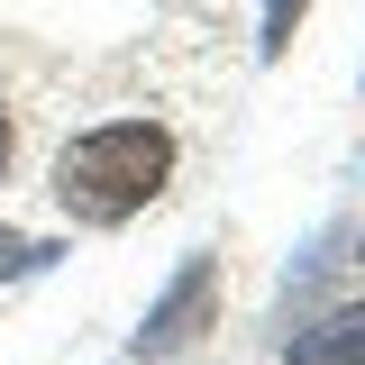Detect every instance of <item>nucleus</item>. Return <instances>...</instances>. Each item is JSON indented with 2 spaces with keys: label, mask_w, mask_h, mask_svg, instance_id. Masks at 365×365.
<instances>
[{
  "label": "nucleus",
  "mask_w": 365,
  "mask_h": 365,
  "mask_svg": "<svg viewBox=\"0 0 365 365\" xmlns=\"http://www.w3.org/2000/svg\"><path fill=\"white\" fill-rule=\"evenodd\" d=\"M64 247H46V237H19V228H0V283L9 274H37V265H55Z\"/></svg>",
  "instance_id": "nucleus-4"
},
{
  "label": "nucleus",
  "mask_w": 365,
  "mask_h": 365,
  "mask_svg": "<svg viewBox=\"0 0 365 365\" xmlns=\"http://www.w3.org/2000/svg\"><path fill=\"white\" fill-rule=\"evenodd\" d=\"M174 155H182V146H174L165 119L83 128L64 155H55V201H64V220H83V228H119V220H137L146 201H165Z\"/></svg>",
  "instance_id": "nucleus-1"
},
{
  "label": "nucleus",
  "mask_w": 365,
  "mask_h": 365,
  "mask_svg": "<svg viewBox=\"0 0 365 365\" xmlns=\"http://www.w3.org/2000/svg\"><path fill=\"white\" fill-rule=\"evenodd\" d=\"M283 356H292V365H365V302L311 319L302 338H283Z\"/></svg>",
  "instance_id": "nucleus-3"
},
{
  "label": "nucleus",
  "mask_w": 365,
  "mask_h": 365,
  "mask_svg": "<svg viewBox=\"0 0 365 365\" xmlns=\"http://www.w3.org/2000/svg\"><path fill=\"white\" fill-rule=\"evenodd\" d=\"M9 155H19V119H9V101H0V182H9Z\"/></svg>",
  "instance_id": "nucleus-6"
},
{
  "label": "nucleus",
  "mask_w": 365,
  "mask_h": 365,
  "mask_svg": "<svg viewBox=\"0 0 365 365\" xmlns=\"http://www.w3.org/2000/svg\"><path fill=\"white\" fill-rule=\"evenodd\" d=\"M210 329H220V256H182V274L155 292V311L137 319L128 356L137 365H174V356H192Z\"/></svg>",
  "instance_id": "nucleus-2"
},
{
  "label": "nucleus",
  "mask_w": 365,
  "mask_h": 365,
  "mask_svg": "<svg viewBox=\"0 0 365 365\" xmlns=\"http://www.w3.org/2000/svg\"><path fill=\"white\" fill-rule=\"evenodd\" d=\"M302 9H311V0H265V55H283V46H292V28H302Z\"/></svg>",
  "instance_id": "nucleus-5"
},
{
  "label": "nucleus",
  "mask_w": 365,
  "mask_h": 365,
  "mask_svg": "<svg viewBox=\"0 0 365 365\" xmlns=\"http://www.w3.org/2000/svg\"><path fill=\"white\" fill-rule=\"evenodd\" d=\"M356 265H365V247H356Z\"/></svg>",
  "instance_id": "nucleus-7"
}]
</instances>
